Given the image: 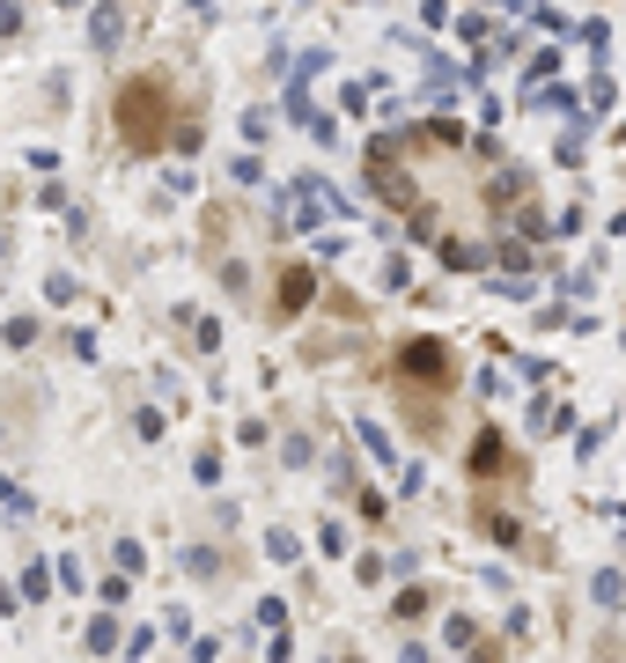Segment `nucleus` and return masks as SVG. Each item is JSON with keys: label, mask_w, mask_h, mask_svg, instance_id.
<instances>
[{"label": "nucleus", "mask_w": 626, "mask_h": 663, "mask_svg": "<svg viewBox=\"0 0 626 663\" xmlns=\"http://www.w3.org/2000/svg\"><path fill=\"white\" fill-rule=\"evenodd\" d=\"M111 119H119V141L125 147H163L169 141V119H177V103H169V81L141 74V81H125L119 97H111Z\"/></svg>", "instance_id": "nucleus-1"}, {"label": "nucleus", "mask_w": 626, "mask_h": 663, "mask_svg": "<svg viewBox=\"0 0 626 663\" xmlns=\"http://www.w3.org/2000/svg\"><path fill=\"white\" fill-rule=\"evenodd\" d=\"M398 376H406V384H435V391L458 384V368H450V346L442 340H406L398 346Z\"/></svg>", "instance_id": "nucleus-2"}, {"label": "nucleus", "mask_w": 626, "mask_h": 663, "mask_svg": "<svg viewBox=\"0 0 626 663\" xmlns=\"http://www.w3.org/2000/svg\"><path fill=\"white\" fill-rule=\"evenodd\" d=\"M295 310H310V266L281 273V318H295Z\"/></svg>", "instance_id": "nucleus-3"}]
</instances>
